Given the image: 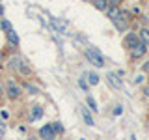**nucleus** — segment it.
Returning <instances> with one entry per match:
<instances>
[{"label":"nucleus","mask_w":149,"mask_h":140,"mask_svg":"<svg viewBox=\"0 0 149 140\" xmlns=\"http://www.w3.org/2000/svg\"><path fill=\"white\" fill-rule=\"evenodd\" d=\"M86 56H88V60H90L93 65H97V67H104V58L99 54V50H97V49H88L86 50Z\"/></svg>","instance_id":"obj_1"},{"label":"nucleus","mask_w":149,"mask_h":140,"mask_svg":"<svg viewBox=\"0 0 149 140\" xmlns=\"http://www.w3.org/2000/svg\"><path fill=\"white\" fill-rule=\"evenodd\" d=\"M114 24H116V28H118L119 32L127 30V28H129V24H130V22H129V15L121 13V17H118V19H116V21H114Z\"/></svg>","instance_id":"obj_2"},{"label":"nucleus","mask_w":149,"mask_h":140,"mask_svg":"<svg viewBox=\"0 0 149 140\" xmlns=\"http://www.w3.org/2000/svg\"><path fill=\"white\" fill-rule=\"evenodd\" d=\"M39 136H41V140H54V131H52V127H50V123L49 125H43V127L39 129Z\"/></svg>","instance_id":"obj_3"},{"label":"nucleus","mask_w":149,"mask_h":140,"mask_svg":"<svg viewBox=\"0 0 149 140\" xmlns=\"http://www.w3.org/2000/svg\"><path fill=\"white\" fill-rule=\"evenodd\" d=\"M108 84L112 88H114V90H121V88H123V82L119 80V75L118 73H108Z\"/></svg>","instance_id":"obj_4"},{"label":"nucleus","mask_w":149,"mask_h":140,"mask_svg":"<svg viewBox=\"0 0 149 140\" xmlns=\"http://www.w3.org/2000/svg\"><path fill=\"white\" fill-rule=\"evenodd\" d=\"M8 97L9 99H19L21 97V88L15 82H8Z\"/></svg>","instance_id":"obj_5"},{"label":"nucleus","mask_w":149,"mask_h":140,"mask_svg":"<svg viewBox=\"0 0 149 140\" xmlns=\"http://www.w3.org/2000/svg\"><path fill=\"white\" fill-rule=\"evenodd\" d=\"M140 43V36L134 34V32H130V34H127V37H125V45L129 47V49H134Z\"/></svg>","instance_id":"obj_6"},{"label":"nucleus","mask_w":149,"mask_h":140,"mask_svg":"<svg viewBox=\"0 0 149 140\" xmlns=\"http://www.w3.org/2000/svg\"><path fill=\"white\" fill-rule=\"evenodd\" d=\"M121 13H123V11H121L119 6H110L108 9H106V15H108L110 21H116L118 17H121Z\"/></svg>","instance_id":"obj_7"},{"label":"nucleus","mask_w":149,"mask_h":140,"mask_svg":"<svg viewBox=\"0 0 149 140\" xmlns=\"http://www.w3.org/2000/svg\"><path fill=\"white\" fill-rule=\"evenodd\" d=\"M146 49H147V45L140 41V43H138V45L132 49V58H142V56L146 54Z\"/></svg>","instance_id":"obj_8"},{"label":"nucleus","mask_w":149,"mask_h":140,"mask_svg":"<svg viewBox=\"0 0 149 140\" xmlns=\"http://www.w3.org/2000/svg\"><path fill=\"white\" fill-rule=\"evenodd\" d=\"M80 114H82L84 121H86V123L90 125V127H93V125H95V121H93L91 114H90V108H86V106H82V108H80Z\"/></svg>","instance_id":"obj_9"},{"label":"nucleus","mask_w":149,"mask_h":140,"mask_svg":"<svg viewBox=\"0 0 149 140\" xmlns=\"http://www.w3.org/2000/svg\"><path fill=\"white\" fill-rule=\"evenodd\" d=\"M41 116H43V108H41V106H34V108L30 110V120H32V121L39 120Z\"/></svg>","instance_id":"obj_10"},{"label":"nucleus","mask_w":149,"mask_h":140,"mask_svg":"<svg viewBox=\"0 0 149 140\" xmlns=\"http://www.w3.org/2000/svg\"><path fill=\"white\" fill-rule=\"evenodd\" d=\"M108 0H93V6H95L97 9H99V11H106V9H108L110 6H108Z\"/></svg>","instance_id":"obj_11"},{"label":"nucleus","mask_w":149,"mask_h":140,"mask_svg":"<svg viewBox=\"0 0 149 140\" xmlns=\"http://www.w3.org/2000/svg\"><path fill=\"white\" fill-rule=\"evenodd\" d=\"M138 36H140V41H142V43L149 45V30L147 28H142V30L138 32Z\"/></svg>","instance_id":"obj_12"},{"label":"nucleus","mask_w":149,"mask_h":140,"mask_svg":"<svg viewBox=\"0 0 149 140\" xmlns=\"http://www.w3.org/2000/svg\"><path fill=\"white\" fill-rule=\"evenodd\" d=\"M6 36H8V41H9V43H11V45H19V36L15 34V32H13V30H9V32H6Z\"/></svg>","instance_id":"obj_13"},{"label":"nucleus","mask_w":149,"mask_h":140,"mask_svg":"<svg viewBox=\"0 0 149 140\" xmlns=\"http://www.w3.org/2000/svg\"><path fill=\"white\" fill-rule=\"evenodd\" d=\"M50 127H52L54 134H62V133H63V125H62V121H52V123H50Z\"/></svg>","instance_id":"obj_14"},{"label":"nucleus","mask_w":149,"mask_h":140,"mask_svg":"<svg viewBox=\"0 0 149 140\" xmlns=\"http://www.w3.org/2000/svg\"><path fill=\"white\" fill-rule=\"evenodd\" d=\"M86 105L90 106V110H91V112H97V103H95V99H93L91 95H88V97H86Z\"/></svg>","instance_id":"obj_15"},{"label":"nucleus","mask_w":149,"mask_h":140,"mask_svg":"<svg viewBox=\"0 0 149 140\" xmlns=\"http://www.w3.org/2000/svg\"><path fill=\"white\" fill-rule=\"evenodd\" d=\"M88 80H90V84H93V86H95V84H99V75L97 73H88Z\"/></svg>","instance_id":"obj_16"},{"label":"nucleus","mask_w":149,"mask_h":140,"mask_svg":"<svg viewBox=\"0 0 149 140\" xmlns=\"http://www.w3.org/2000/svg\"><path fill=\"white\" fill-rule=\"evenodd\" d=\"M0 28H2V30H6V32L13 30V28H11V22H9V21H6V19H2V22H0Z\"/></svg>","instance_id":"obj_17"},{"label":"nucleus","mask_w":149,"mask_h":140,"mask_svg":"<svg viewBox=\"0 0 149 140\" xmlns=\"http://www.w3.org/2000/svg\"><path fill=\"white\" fill-rule=\"evenodd\" d=\"M17 64H19V69H21V73H22V75H30V69L24 67V64H22L21 60H17Z\"/></svg>","instance_id":"obj_18"},{"label":"nucleus","mask_w":149,"mask_h":140,"mask_svg":"<svg viewBox=\"0 0 149 140\" xmlns=\"http://www.w3.org/2000/svg\"><path fill=\"white\" fill-rule=\"evenodd\" d=\"M24 88H26V90L30 92V93H39V90H37L36 86H32V84H24Z\"/></svg>","instance_id":"obj_19"},{"label":"nucleus","mask_w":149,"mask_h":140,"mask_svg":"<svg viewBox=\"0 0 149 140\" xmlns=\"http://www.w3.org/2000/svg\"><path fill=\"white\" fill-rule=\"evenodd\" d=\"M6 131H8L6 123H2V121H0V138H4V134H6Z\"/></svg>","instance_id":"obj_20"},{"label":"nucleus","mask_w":149,"mask_h":140,"mask_svg":"<svg viewBox=\"0 0 149 140\" xmlns=\"http://www.w3.org/2000/svg\"><path fill=\"white\" fill-rule=\"evenodd\" d=\"M78 86H80L82 90H88V84H86V80H84V78H78Z\"/></svg>","instance_id":"obj_21"},{"label":"nucleus","mask_w":149,"mask_h":140,"mask_svg":"<svg viewBox=\"0 0 149 140\" xmlns=\"http://www.w3.org/2000/svg\"><path fill=\"white\" fill-rule=\"evenodd\" d=\"M121 112H123V106H119V105H118V106L114 108V116H119Z\"/></svg>","instance_id":"obj_22"},{"label":"nucleus","mask_w":149,"mask_h":140,"mask_svg":"<svg viewBox=\"0 0 149 140\" xmlns=\"http://www.w3.org/2000/svg\"><path fill=\"white\" fill-rule=\"evenodd\" d=\"M108 2H110V6H119L123 0H108Z\"/></svg>","instance_id":"obj_23"},{"label":"nucleus","mask_w":149,"mask_h":140,"mask_svg":"<svg viewBox=\"0 0 149 140\" xmlns=\"http://www.w3.org/2000/svg\"><path fill=\"white\" fill-rule=\"evenodd\" d=\"M143 71H146V73H149V60H147L146 64H143Z\"/></svg>","instance_id":"obj_24"},{"label":"nucleus","mask_w":149,"mask_h":140,"mask_svg":"<svg viewBox=\"0 0 149 140\" xmlns=\"http://www.w3.org/2000/svg\"><path fill=\"white\" fill-rule=\"evenodd\" d=\"M143 95H146V97H149V86H146V88H143Z\"/></svg>","instance_id":"obj_25"},{"label":"nucleus","mask_w":149,"mask_h":140,"mask_svg":"<svg viewBox=\"0 0 149 140\" xmlns=\"http://www.w3.org/2000/svg\"><path fill=\"white\" fill-rule=\"evenodd\" d=\"M2 13H4V6H0V15H2Z\"/></svg>","instance_id":"obj_26"},{"label":"nucleus","mask_w":149,"mask_h":140,"mask_svg":"<svg viewBox=\"0 0 149 140\" xmlns=\"http://www.w3.org/2000/svg\"><path fill=\"white\" fill-rule=\"evenodd\" d=\"M130 140H136V136H134V134H132V136H130Z\"/></svg>","instance_id":"obj_27"},{"label":"nucleus","mask_w":149,"mask_h":140,"mask_svg":"<svg viewBox=\"0 0 149 140\" xmlns=\"http://www.w3.org/2000/svg\"><path fill=\"white\" fill-rule=\"evenodd\" d=\"M0 97H2V88H0Z\"/></svg>","instance_id":"obj_28"},{"label":"nucleus","mask_w":149,"mask_h":140,"mask_svg":"<svg viewBox=\"0 0 149 140\" xmlns=\"http://www.w3.org/2000/svg\"><path fill=\"white\" fill-rule=\"evenodd\" d=\"M28 140H37V138H28Z\"/></svg>","instance_id":"obj_29"}]
</instances>
